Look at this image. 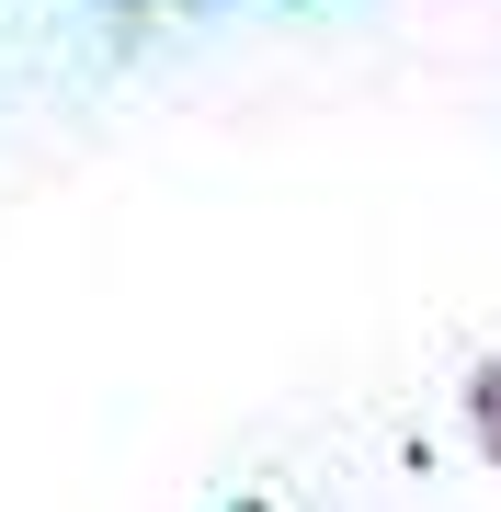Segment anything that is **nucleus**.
I'll return each mask as SVG.
<instances>
[{"instance_id": "obj_1", "label": "nucleus", "mask_w": 501, "mask_h": 512, "mask_svg": "<svg viewBox=\"0 0 501 512\" xmlns=\"http://www.w3.org/2000/svg\"><path fill=\"white\" fill-rule=\"evenodd\" d=\"M240 512H274V501H240Z\"/></svg>"}]
</instances>
